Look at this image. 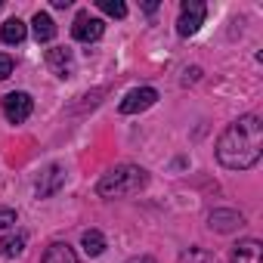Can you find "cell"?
<instances>
[{
	"label": "cell",
	"mask_w": 263,
	"mask_h": 263,
	"mask_svg": "<svg viewBox=\"0 0 263 263\" xmlns=\"http://www.w3.org/2000/svg\"><path fill=\"white\" fill-rule=\"evenodd\" d=\"M47 65L59 74V78H71L74 74V56L68 47H53L47 50Z\"/></svg>",
	"instance_id": "8"
},
{
	"label": "cell",
	"mask_w": 263,
	"mask_h": 263,
	"mask_svg": "<svg viewBox=\"0 0 263 263\" xmlns=\"http://www.w3.org/2000/svg\"><path fill=\"white\" fill-rule=\"evenodd\" d=\"M260 257H263V245H260L257 238H241V241L232 248L229 263H260Z\"/></svg>",
	"instance_id": "10"
},
{
	"label": "cell",
	"mask_w": 263,
	"mask_h": 263,
	"mask_svg": "<svg viewBox=\"0 0 263 263\" xmlns=\"http://www.w3.org/2000/svg\"><path fill=\"white\" fill-rule=\"evenodd\" d=\"M31 25H34V37H37V44H50V41L56 37V22H53L47 13H34Z\"/></svg>",
	"instance_id": "11"
},
{
	"label": "cell",
	"mask_w": 263,
	"mask_h": 263,
	"mask_svg": "<svg viewBox=\"0 0 263 263\" xmlns=\"http://www.w3.org/2000/svg\"><path fill=\"white\" fill-rule=\"evenodd\" d=\"M149 183V174L137 164H118L108 174H102V180L96 183V192L102 198H124V195H134Z\"/></svg>",
	"instance_id": "2"
},
{
	"label": "cell",
	"mask_w": 263,
	"mask_h": 263,
	"mask_svg": "<svg viewBox=\"0 0 263 263\" xmlns=\"http://www.w3.org/2000/svg\"><path fill=\"white\" fill-rule=\"evenodd\" d=\"M31 108H34V99H31L28 93H22V90L4 96V115H7L10 124H22V121H28V118H31Z\"/></svg>",
	"instance_id": "5"
},
{
	"label": "cell",
	"mask_w": 263,
	"mask_h": 263,
	"mask_svg": "<svg viewBox=\"0 0 263 263\" xmlns=\"http://www.w3.org/2000/svg\"><path fill=\"white\" fill-rule=\"evenodd\" d=\"M127 263H155L152 257H134V260H127Z\"/></svg>",
	"instance_id": "20"
},
{
	"label": "cell",
	"mask_w": 263,
	"mask_h": 263,
	"mask_svg": "<svg viewBox=\"0 0 263 263\" xmlns=\"http://www.w3.org/2000/svg\"><path fill=\"white\" fill-rule=\"evenodd\" d=\"M41 263H78V257H74V251H71L68 245L56 241V245H50V248H47V254H44V260H41Z\"/></svg>",
	"instance_id": "14"
},
{
	"label": "cell",
	"mask_w": 263,
	"mask_h": 263,
	"mask_svg": "<svg viewBox=\"0 0 263 263\" xmlns=\"http://www.w3.org/2000/svg\"><path fill=\"white\" fill-rule=\"evenodd\" d=\"M96 7H99L105 16H115V19H124V16H127V7L121 4V0H96Z\"/></svg>",
	"instance_id": "17"
},
{
	"label": "cell",
	"mask_w": 263,
	"mask_h": 263,
	"mask_svg": "<svg viewBox=\"0 0 263 263\" xmlns=\"http://www.w3.org/2000/svg\"><path fill=\"white\" fill-rule=\"evenodd\" d=\"M102 31H105V22H102V19H93L90 13H78V19H74V25H71V34H74V41H81V44L99 41Z\"/></svg>",
	"instance_id": "6"
},
{
	"label": "cell",
	"mask_w": 263,
	"mask_h": 263,
	"mask_svg": "<svg viewBox=\"0 0 263 263\" xmlns=\"http://www.w3.org/2000/svg\"><path fill=\"white\" fill-rule=\"evenodd\" d=\"M180 263H220V260H217V254H211L204 248H189L180 254Z\"/></svg>",
	"instance_id": "16"
},
{
	"label": "cell",
	"mask_w": 263,
	"mask_h": 263,
	"mask_svg": "<svg viewBox=\"0 0 263 263\" xmlns=\"http://www.w3.org/2000/svg\"><path fill=\"white\" fill-rule=\"evenodd\" d=\"M263 155V124L257 115H241L217 140V161L226 171H248Z\"/></svg>",
	"instance_id": "1"
},
{
	"label": "cell",
	"mask_w": 263,
	"mask_h": 263,
	"mask_svg": "<svg viewBox=\"0 0 263 263\" xmlns=\"http://www.w3.org/2000/svg\"><path fill=\"white\" fill-rule=\"evenodd\" d=\"M241 223H245V217H241L238 211H229V208H217V211L208 214V226H211L214 232H232V229H238Z\"/></svg>",
	"instance_id": "7"
},
{
	"label": "cell",
	"mask_w": 263,
	"mask_h": 263,
	"mask_svg": "<svg viewBox=\"0 0 263 263\" xmlns=\"http://www.w3.org/2000/svg\"><path fill=\"white\" fill-rule=\"evenodd\" d=\"M25 34H28V28H25L22 19H7L4 28H0V41H4V44H22Z\"/></svg>",
	"instance_id": "13"
},
{
	"label": "cell",
	"mask_w": 263,
	"mask_h": 263,
	"mask_svg": "<svg viewBox=\"0 0 263 263\" xmlns=\"http://www.w3.org/2000/svg\"><path fill=\"white\" fill-rule=\"evenodd\" d=\"M13 223H16V211L0 208V229H4V226H13Z\"/></svg>",
	"instance_id": "19"
},
{
	"label": "cell",
	"mask_w": 263,
	"mask_h": 263,
	"mask_svg": "<svg viewBox=\"0 0 263 263\" xmlns=\"http://www.w3.org/2000/svg\"><path fill=\"white\" fill-rule=\"evenodd\" d=\"M204 16H208V7L201 4V0H186V4L180 7V22H177V31H180L183 37H192V34L201 28Z\"/></svg>",
	"instance_id": "3"
},
{
	"label": "cell",
	"mask_w": 263,
	"mask_h": 263,
	"mask_svg": "<svg viewBox=\"0 0 263 263\" xmlns=\"http://www.w3.org/2000/svg\"><path fill=\"white\" fill-rule=\"evenodd\" d=\"M10 74H13V59H10L7 53H0V81L10 78Z\"/></svg>",
	"instance_id": "18"
},
{
	"label": "cell",
	"mask_w": 263,
	"mask_h": 263,
	"mask_svg": "<svg viewBox=\"0 0 263 263\" xmlns=\"http://www.w3.org/2000/svg\"><path fill=\"white\" fill-rule=\"evenodd\" d=\"M25 245H28L25 232H10V235L0 238V254H4V257H19L25 251Z\"/></svg>",
	"instance_id": "12"
},
{
	"label": "cell",
	"mask_w": 263,
	"mask_h": 263,
	"mask_svg": "<svg viewBox=\"0 0 263 263\" xmlns=\"http://www.w3.org/2000/svg\"><path fill=\"white\" fill-rule=\"evenodd\" d=\"M62 183H65V171H62L59 164H50V167L41 174V180H37V198L56 195V192L62 189Z\"/></svg>",
	"instance_id": "9"
},
{
	"label": "cell",
	"mask_w": 263,
	"mask_h": 263,
	"mask_svg": "<svg viewBox=\"0 0 263 263\" xmlns=\"http://www.w3.org/2000/svg\"><path fill=\"white\" fill-rule=\"evenodd\" d=\"M158 102V90H152V87H137V90H130L124 99H121V115H140V111H146V108H152Z\"/></svg>",
	"instance_id": "4"
},
{
	"label": "cell",
	"mask_w": 263,
	"mask_h": 263,
	"mask_svg": "<svg viewBox=\"0 0 263 263\" xmlns=\"http://www.w3.org/2000/svg\"><path fill=\"white\" fill-rule=\"evenodd\" d=\"M81 245H84L87 257H99V254L105 251V235H102L99 229H87V232L81 235Z\"/></svg>",
	"instance_id": "15"
}]
</instances>
